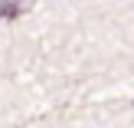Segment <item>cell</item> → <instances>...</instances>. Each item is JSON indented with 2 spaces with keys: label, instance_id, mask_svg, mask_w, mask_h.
<instances>
[{
  "label": "cell",
  "instance_id": "1",
  "mask_svg": "<svg viewBox=\"0 0 134 128\" xmlns=\"http://www.w3.org/2000/svg\"><path fill=\"white\" fill-rule=\"evenodd\" d=\"M33 0H0V20H16L23 10H30Z\"/></svg>",
  "mask_w": 134,
  "mask_h": 128
}]
</instances>
